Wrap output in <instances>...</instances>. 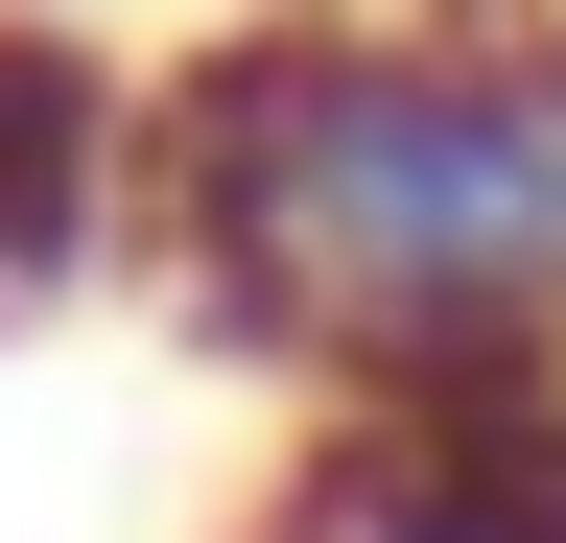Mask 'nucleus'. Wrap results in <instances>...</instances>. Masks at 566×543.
I'll return each mask as SVG.
<instances>
[{
	"mask_svg": "<svg viewBox=\"0 0 566 543\" xmlns=\"http://www.w3.org/2000/svg\"><path fill=\"white\" fill-rule=\"evenodd\" d=\"M118 213L260 378H566V0H237L166 48Z\"/></svg>",
	"mask_w": 566,
	"mask_h": 543,
	"instance_id": "obj_1",
	"label": "nucleus"
},
{
	"mask_svg": "<svg viewBox=\"0 0 566 543\" xmlns=\"http://www.w3.org/2000/svg\"><path fill=\"white\" fill-rule=\"evenodd\" d=\"M237 543H566V378H472V401H331L260 472Z\"/></svg>",
	"mask_w": 566,
	"mask_h": 543,
	"instance_id": "obj_2",
	"label": "nucleus"
},
{
	"mask_svg": "<svg viewBox=\"0 0 566 543\" xmlns=\"http://www.w3.org/2000/svg\"><path fill=\"white\" fill-rule=\"evenodd\" d=\"M118 189H142V95H118L71 24H0V307H48L71 260H95Z\"/></svg>",
	"mask_w": 566,
	"mask_h": 543,
	"instance_id": "obj_3",
	"label": "nucleus"
}]
</instances>
